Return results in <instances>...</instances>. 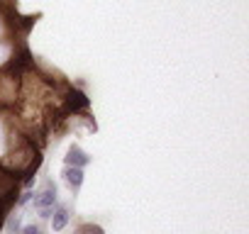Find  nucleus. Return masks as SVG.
<instances>
[{"label": "nucleus", "instance_id": "1", "mask_svg": "<svg viewBox=\"0 0 249 234\" xmlns=\"http://www.w3.org/2000/svg\"><path fill=\"white\" fill-rule=\"evenodd\" d=\"M64 159H66V166H78V168H83V166L90 161V156H88L81 147H76V144H73V147H69V151H66V156H64Z\"/></svg>", "mask_w": 249, "mask_h": 234}, {"label": "nucleus", "instance_id": "2", "mask_svg": "<svg viewBox=\"0 0 249 234\" xmlns=\"http://www.w3.org/2000/svg\"><path fill=\"white\" fill-rule=\"evenodd\" d=\"M54 202H56V185H54V183H47V188L42 190V195L35 198V207H37V210H42V207H54Z\"/></svg>", "mask_w": 249, "mask_h": 234}, {"label": "nucleus", "instance_id": "3", "mask_svg": "<svg viewBox=\"0 0 249 234\" xmlns=\"http://www.w3.org/2000/svg\"><path fill=\"white\" fill-rule=\"evenodd\" d=\"M64 178H66V183H69L73 190H78V188L83 185V168H78V166H66Z\"/></svg>", "mask_w": 249, "mask_h": 234}, {"label": "nucleus", "instance_id": "4", "mask_svg": "<svg viewBox=\"0 0 249 234\" xmlns=\"http://www.w3.org/2000/svg\"><path fill=\"white\" fill-rule=\"evenodd\" d=\"M78 107H88V98H86L81 90H69L66 110H78Z\"/></svg>", "mask_w": 249, "mask_h": 234}, {"label": "nucleus", "instance_id": "5", "mask_svg": "<svg viewBox=\"0 0 249 234\" xmlns=\"http://www.w3.org/2000/svg\"><path fill=\"white\" fill-rule=\"evenodd\" d=\"M54 217H52V229L54 232H61L64 227H66V222H69V210L66 207H59L56 212H52Z\"/></svg>", "mask_w": 249, "mask_h": 234}, {"label": "nucleus", "instance_id": "6", "mask_svg": "<svg viewBox=\"0 0 249 234\" xmlns=\"http://www.w3.org/2000/svg\"><path fill=\"white\" fill-rule=\"evenodd\" d=\"M13 185H15V176L0 168V195H13Z\"/></svg>", "mask_w": 249, "mask_h": 234}, {"label": "nucleus", "instance_id": "7", "mask_svg": "<svg viewBox=\"0 0 249 234\" xmlns=\"http://www.w3.org/2000/svg\"><path fill=\"white\" fill-rule=\"evenodd\" d=\"M78 234H103V229H100L98 224H83V227L78 229Z\"/></svg>", "mask_w": 249, "mask_h": 234}, {"label": "nucleus", "instance_id": "8", "mask_svg": "<svg viewBox=\"0 0 249 234\" xmlns=\"http://www.w3.org/2000/svg\"><path fill=\"white\" fill-rule=\"evenodd\" d=\"M22 234H39V227H35V224H27V227L22 229Z\"/></svg>", "mask_w": 249, "mask_h": 234}, {"label": "nucleus", "instance_id": "9", "mask_svg": "<svg viewBox=\"0 0 249 234\" xmlns=\"http://www.w3.org/2000/svg\"><path fill=\"white\" fill-rule=\"evenodd\" d=\"M30 195H32V193H22V198H20V200H18V202H20V205H25V202H27V200H30Z\"/></svg>", "mask_w": 249, "mask_h": 234}, {"label": "nucleus", "instance_id": "10", "mask_svg": "<svg viewBox=\"0 0 249 234\" xmlns=\"http://www.w3.org/2000/svg\"><path fill=\"white\" fill-rule=\"evenodd\" d=\"M39 234H42V232H39Z\"/></svg>", "mask_w": 249, "mask_h": 234}]
</instances>
